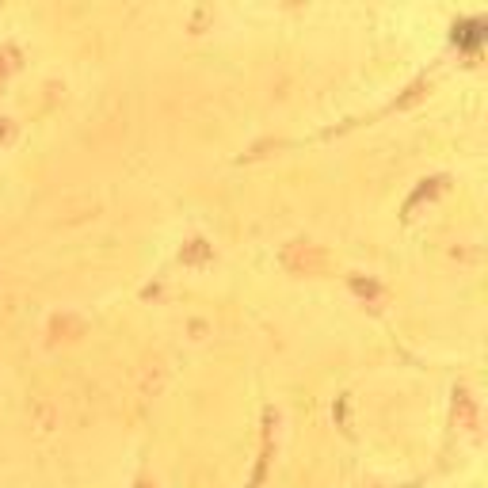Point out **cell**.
Wrapping results in <instances>:
<instances>
[{
	"mask_svg": "<svg viewBox=\"0 0 488 488\" xmlns=\"http://www.w3.org/2000/svg\"><path fill=\"white\" fill-rule=\"evenodd\" d=\"M481 39H484V20H465V24L455 27V43L465 46V50H477Z\"/></svg>",
	"mask_w": 488,
	"mask_h": 488,
	"instance_id": "obj_1",
	"label": "cell"
}]
</instances>
